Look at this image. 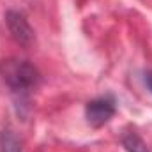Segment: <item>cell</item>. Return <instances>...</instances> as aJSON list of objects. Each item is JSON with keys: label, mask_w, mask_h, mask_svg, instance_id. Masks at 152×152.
<instances>
[{"label": "cell", "mask_w": 152, "mask_h": 152, "mask_svg": "<svg viewBox=\"0 0 152 152\" xmlns=\"http://www.w3.org/2000/svg\"><path fill=\"white\" fill-rule=\"evenodd\" d=\"M0 76L4 80V83L14 94L30 92L32 88H36L39 81L37 69L28 60L14 58V57L0 60Z\"/></svg>", "instance_id": "obj_1"}, {"label": "cell", "mask_w": 152, "mask_h": 152, "mask_svg": "<svg viewBox=\"0 0 152 152\" xmlns=\"http://www.w3.org/2000/svg\"><path fill=\"white\" fill-rule=\"evenodd\" d=\"M115 112H117V101L112 96L96 97V99L88 101L87 106H85L87 122L92 127H101L106 122H110V118L115 115Z\"/></svg>", "instance_id": "obj_2"}, {"label": "cell", "mask_w": 152, "mask_h": 152, "mask_svg": "<svg viewBox=\"0 0 152 152\" xmlns=\"http://www.w3.org/2000/svg\"><path fill=\"white\" fill-rule=\"evenodd\" d=\"M5 23H7V28H9L12 39L16 42H20L21 46H28L34 41V30L21 12L7 11L5 12Z\"/></svg>", "instance_id": "obj_3"}, {"label": "cell", "mask_w": 152, "mask_h": 152, "mask_svg": "<svg viewBox=\"0 0 152 152\" xmlns=\"http://www.w3.org/2000/svg\"><path fill=\"white\" fill-rule=\"evenodd\" d=\"M122 145L127 152H151L147 143L136 134V133H127L122 136Z\"/></svg>", "instance_id": "obj_4"}, {"label": "cell", "mask_w": 152, "mask_h": 152, "mask_svg": "<svg viewBox=\"0 0 152 152\" xmlns=\"http://www.w3.org/2000/svg\"><path fill=\"white\" fill-rule=\"evenodd\" d=\"M0 152H23L18 138L9 129L2 131V134H0Z\"/></svg>", "instance_id": "obj_5"}, {"label": "cell", "mask_w": 152, "mask_h": 152, "mask_svg": "<svg viewBox=\"0 0 152 152\" xmlns=\"http://www.w3.org/2000/svg\"><path fill=\"white\" fill-rule=\"evenodd\" d=\"M143 81H145V85H147L149 92L152 94V71H147V73L143 75Z\"/></svg>", "instance_id": "obj_6"}]
</instances>
